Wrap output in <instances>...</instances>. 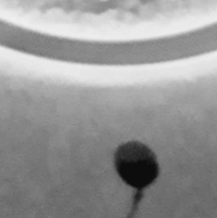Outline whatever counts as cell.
<instances>
[{
  "instance_id": "cell-1",
  "label": "cell",
  "mask_w": 217,
  "mask_h": 218,
  "mask_svg": "<svg viewBox=\"0 0 217 218\" xmlns=\"http://www.w3.org/2000/svg\"><path fill=\"white\" fill-rule=\"evenodd\" d=\"M113 165L119 178L135 189L147 187L159 175L155 153L138 141H130L118 146L114 152Z\"/></svg>"
}]
</instances>
